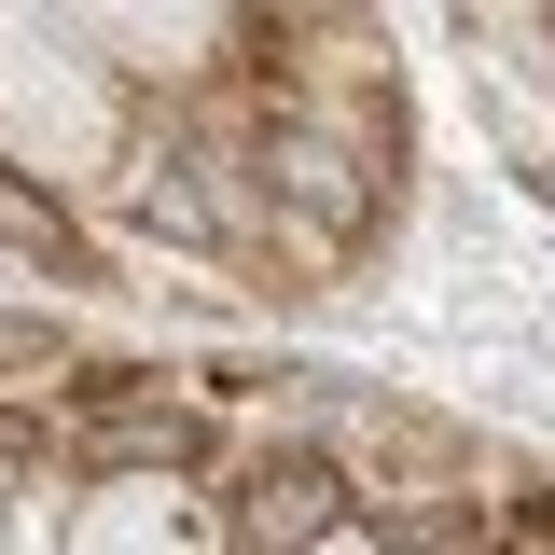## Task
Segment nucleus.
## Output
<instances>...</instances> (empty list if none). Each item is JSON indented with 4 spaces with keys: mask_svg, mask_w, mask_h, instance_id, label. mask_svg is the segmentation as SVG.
<instances>
[{
    "mask_svg": "<svg viewBox=\"0 0 555 555\" xmlns=\"http://www.w3.org/2000/svg\"><path fill=\"white\" fill-rule=\"evenodd\" d=\"M56 555H236L222 542V500L208 486H167V473H112L56 514Z\"/></svg>",
    "mask_w": 555,
    "mask_h": 555,
    "instance_id": "1",
    "label": "nucleus"
},
{
    "mask_svg": "<svg viewBox=\"0 0 555 555\" xmlns=\"http://www.w3.org/2000/svg\"><path fill=\"white\" fill-rule=\"evenodd\" d=\"M0 264H28V278H98V250H83V208L42 195L14 153H0Z\"/></svg>",
    "mask_w": 555,
    "mask_h": 555,
    "instance_id": "2",
    "label": "nucleus"
},
{
    "mask_svg": "<svg viewBox=\"0 0 555 555\" xmlns=\"http://www.w3.org/2000/svg\"><path fill=\"white\" fill-rule=\"evenodd\" d=\"M0 555H28V514H14V500H0Z\"/></svg>",
    "mask_w": 555,
    "mask_h": 555,
    "instance_id": "3",
    "label": "nucleus"
}]
</instances>
